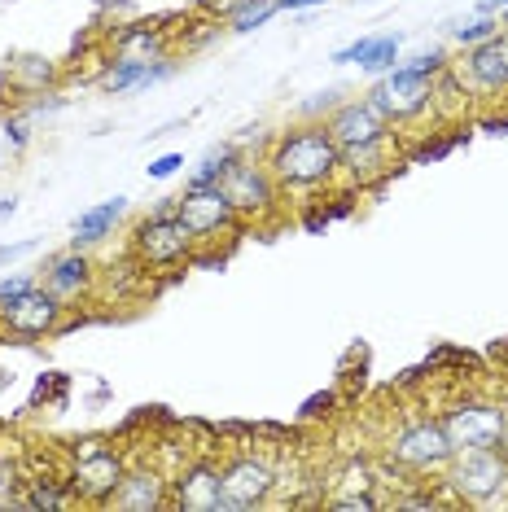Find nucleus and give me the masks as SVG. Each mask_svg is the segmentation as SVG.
Listing matches in <instances>:
<instances>
[{"mask_svg": "<svg viewBox=\"0 0 508 512\" xmlns=\"http://www.w3.org/2000/svg\"><path fill=\"white\" fill-rule=\"evenodd\" d=\"M368 44H373V36H360V40L342 44V49L329 53V62H333V66H360V57L368 53Z\"/></svg>", "mask_w": 508, "mask_h": 512, "instance_id": "f704fd0d", "label": "nucleus"}, {"mask_svg": "<svg viewBox=\"0 0 508 512\" xmlns=\"http://www.w3.org/2000/svg\"><path fill=\"white\" fill-rule=\"evenodd\" d=\"M62 110H66V97L57 88H44V92H31V97H22V114H27L31 123L49 119V114H62Z\"/></svg>", "mask_w": 508, "mask_h": 512, "instance_id": "c756f323", "label": "nucleus"}, {"mask_svg": "<svg viewBox=\"0 0 508 512\" xmlns=\"http://www.w3.org/2000/svg\"><path fill=\"white\" fill-rule=\"evenodd\" d=\"M276 14H281V5H276V0H237L233 14L224 18V31H228V36H250V31L268 27Z\"/></svg>", "mask_w": 508, "mask_h": 512, "instance_id": "4be33fe9", "label": "nucleus"}, {"mask_svg": "<svg viewBox=\"0 0 508 512\" xmlns=\"http://www.w3.org/2000/svg\"><path fill=\"white\" fill-rule=\"evenodd\" d=\"M342 491H377V482H373V469L368 464H346V473H342Z\"/></svg>", "mask_w": 508, "mask_h": 512, "instance_id": "72a5a7b5", "label": "nucleus"}, {"mask_svg": "<svg viewBox=\"0 0 508 512\" xmlns=\"http://www.w3.org/2000/svg\"><path fill=\"white\" fill-rule=\"evenodd\" d=\"M5 145H9V149H18V154L31 145V119H27L22 110H18V114H9V119H5Z\"/></svg>", "mask_w": 508, "mask_h": 512, "instance_id": "473e14b6", "label": "nucleus"}, {"mask_svg": "<svg viewBox=\"0 0 508 512\" xmlns=\"http://www.w3.org/2000/svg\"><path fill=\"white\" fill-rule=\"evenodd\" d=\"M495 31H504V22L491 18V14H478V18H469V22H460V27H452V40L460 44V49H469V44L491 40Z\"/></svg>", "mask_w": 508, "mask_h": 512, "instance_id": "cd10ccee", "label": "nucleus"}, {"mask_svg": "<svg viewBox=\"0 0 508 512\" xmlns=\"http://www.w3.org/2000/svg\"><path fill=\"white\" fill-rule=\"evenodd\" d=\"M219 189L228 193V202H233V211L241 215V224H268V219L281 215V184H276L272 167L263 158L254 154H241L233 167H228V176L219 180Z\"/></svg>", "mask_w": 508, "mask_h": 512, "instance_id": "423d86ee", "label": "nucleus"}, {"mask_svg": "<svg viewBox=\"0 0 508 512\" xmlns=\"http://www.w3.org/2000/svg\"><path fill=\"white\" fill-rule=\"evenodd\" d=\"M57 62L53 57H44V53H18V57H9V66H5V79H9V88L18 92V97H31V92H44V88H53L57 84Z\"/></svg>", "mask_w": 508, "mask_h": 512, "instance_id": "6ab92c4d", "label": "nucleus"}, {"mask_svg": "<svg viewBox=\"0 0 508 512\" xmlns=\"http://www.w3.org/2000/svg\"><path fill=\"white\" fill-rule=\"evenodd\" d=\"M66 399H71V377L66 372H44L36 381V394H31V407H66Z\"/></svg>", "mask_w": 508, "mask_h": 512, "instance_id": "a878e982", "label": "nucleus"}, {"mask_svg": "<svg viewBox=\"0 0 508 512\" xmlns=\"http://www.w3.org/2000/svg\"><path fill=\"white\" fill-rule=\"evenodd\" d=\"M184 167V154H176V149H171V154H158V158H149V180H171L176 176V171Z\"/></svg>", "mask_w": 508, "mask_h": 512, "instance_id": "c9c22d12", "label": "nucleus"}, {"mask_svg": "<svg viewBox=\"0 0 508 512\" xmlns=\"http://www.w3.org/2000/svg\"><path fill=\"white\" fill-rule=\"evenodd\" d=\"M364 101L390 127H408V123L425 119V114L438 106V92H434V79L430 75H417L412 66L399 62L395 71H386L381 79H373V88L364 92Z\"/></svg>", "mask_w": 508, "mask_h": 512, "instance_id": "39448f33", "label": "nucleus"}, {"mask_svg": "<svg viewBox=\"0 0 508 512\" xmlns=\"http://www.w3.org/2000/svg\"><path fill=\"white\" fill-rule=\"evenodd\" d=\"M338 403H342V394L338 390H316V394H307L303 403H298V421L303 425H316V421H329L333 412H338Z\"/></svg>", "mask_w": 508, "mask_h": 512, "instance_id": "bb28decb", "label": "nucleus"}, {"mask_svg": "<svg viewBox=\"0 0 508 512\" xmlns=\"http://www.w3.org/2000/svg\"><path fill=\"white\" fill-rule=\"evenodd\" d=\"M443 482L456 491L460 504H495L508 486V456L500 447L487 451H456L452 464H447Z\"/></svg>", "mask_w": 508, "mask_h": 512, "instance_id": "6e6552de", "label": "nucleus"}, {"mask_svg": "<svg viewBox=\"0 0 508 512\" xmlns=\"http://www.w3.org/2000/svg\"><path fill=\"white\" fill-rule=\"evenodd\" d=\"M66 311H71L66 302H57L49 289L36 285L9 302V307H0V329H5V337H18V342H40V337L62 333Z\"/></svg>", "mask_w": 508, "mask_h": 512, "instance_id": "f8f14e48", "label": "nucleus"}, {"mask_svg": "<svg viewBox=\"0 0 508 512\" xmlns=\"http://www.w3.org/2000/svg\"><path fill=\"white\" fill-rule=\"evenodd\" d=\"M22 464H18V456L9 447H0V508H9V499H14L18 491H22Z\"/></svg>", "mask_w": 508, "mask_h": 512, "instance_id": "c85d7f7f", "label": "nucleus"}, {"mask_svg": "<svg viewBox=\"0 0 508 512\" xmlns=\"http://www.w3.org/2000/svg\"><path fill=\"white\" fill-rule=\"evenodd\" d=\"M66 460H71V491L79 504H92V508H106L110 491L119 486V477L127 473V456L114 447V438L106 434H79L66 442Z\"/></svg>", "mask_w": 508, "mask_h": 512, "instance_id": "f03ea898", "label": "nucleus"}, {"mask_svg": "<svg viewBox=\"0 0 508 512\" xmlns=\"http://www.w3.org/2000/svg\"><path fill=\"white\" fill-rule=\"evenodd\" d=\"M452 75L465 97H478V101L504 97L508 92V27L495 31L491 40L460 49V57L452 62Z\"/></svg>", "mask_w": 508, "mask_h": 512, "instance_id": "1a4fd4ad", "label": "nucleus"}, {"mask_svg": "<svg viewBox=\"0 0 508 512\" xmlns=\"http://www.w3.org/2000/svg\"><path fill=\"white\" fill-rule=\"evenodd\" d=\"M149 62H154V57L114 53V62L97 75V88L106 92V97H123V92H136V88H141V79H145V71H149Z\"/></svg>", "mask_w": 508, "mask_h": 512, "instance_id": "412c9836", "label": "nucleus"}, {"mask_svg": "<svg viewBox=\"0 0 508 512\" xmlns=\"http://www.w3.org/2000/svg\"><path fill=\"white\" fill-rule=\"evenodd\" d=\"M40 285L49 289L57 302H66V307H79V302L92 298V289H97V263H92L88 250H57L44 259L40 267Z\"/></svg>", "mask_w": 508, "mask_h": 512, "instance_id": "2eb2a0df", "label": "nucleus"}, {"mask_svg": "<svg viewBox=\"0 0 508 512\" xmlns=\"http://www.w3.org/2000/svg\"><path fill=\"white\" fill-rule=\"evenodd\" d=\"M36 250H40V237L0 241V267H5V263H18V259H27V254H36Z\"/></svg>", "mask_w": 508, "mask_h": 512, "instance_id": "e433bc0d", "label": "nucleus"}, {"mask_svg": "<svg viewBox=\"0 0 508 512\" xmlns=\"http://www.w3.org/2000/svg\"><path fill=\"white\" fill-rule=\"evenodd\" d=\"M198 250V237L184 224L180 215H163L149 211L132 224V259L145 267V272H176V267H189V254Z\"/></svg>", "mask_w": 508, "mask_h": 512, "instance_id": "20e7f679", "label": "nucleus"}, {"mask_svg": "<svg viewBox=\"0 0 508 512\" xmlns=\"http://www.w3.org/2000/svg\"><path fill=\"white\" fill-rule=\"evenodd\" d=\"M263 162L272 167L281 193H294L303 202L329 193L333 184H342V149L333 145L329 127L316 119H298L285 132H276L268 141Z\"/></svg>", "mask_w": 508, "mask_h": 512, "instance_id": "f257e3e1", "label": "nucleus"}, {"mask_svg": "<svg viewBox=\"0 0 508 512\" xmlns=\"http://www.w3.org/2000/svg\"><path fill=\"white\" fill-rule=\"evenodd\" d=\"M281 14H303V9H316V5H329V0H276Z\"/></svg>", "mask_w": 508, "mask_h": 512, "instance_id": "58836bf2", "label": "nucleus"}, {"mask_svg": "<svg viewBox=\"0 0 508 512\" xmlns=\"http://www.w3.org/2000/svg\"><path fill=\"white\" fill-rule=\"evenodd\" d=\"M500 22H504V27H508V9H504V14H500Z\"/></svg>", "mask_w": 508, "mask_h": 512, "instance_id": "79ce46f5", "label": "nucleus"}, {"mask_svg": "<svg viewBox=\"0 0 508 512\" xmlns=\"http://www.w3.org/2000/svg\"><path fill=\"white\" fill-rule=\"evenodd\" d=\"M106 508H114V512H163V508H171V473L158 469V464H127V473L110 491Z\"/></svg>", "mask_w": 508, "mask_h": 512, "instance_id": "dca6fc26", "label": "nucleus"}, {"mask_svg": "<svg viewBox=\"0 0 508 512\" xmlns=\"http://www.w3.org/2000/svg\"><path fill=\"white\" fill-rule=\"evenodd\" d=\"M482 127H487L491 136H508V110L504 114H491V119H482Z\"/></svg>", "mask_w": 508, "mask_h": 512, "instance_id": "ea45409f", "label": "nucleus"}, {"mask_svg": "<svg viewBox=\"0 0 508 512\" xmlns=\"http://www.w3.org/2000/svg\"><path fill=\"white\" fill-rule=\"evenodd\" d=\"M465 141H469V132H456V136H438V132H430L417 149H408V158H403V162H408V167H421V162H438V158H447L456 145H465Z\"/></svg>", "mask_w": 508, "mask_h": 512, "instance_id": "393cba45", "label": "nucleus"}, {"mask_svg": "<svg viewBox=\"0 0 508 512\" xmlns=\"http://www.w3.org/2000/svg\"><path fill=\"white\" fill-rule=\"evenodd\" d=\"M18 215V197L9 193V197H0V219H14Z\"/></svg>", "mask_w": 508, "mask_h": 512, "instance_id": "a19ab883", "label": "nucleus"}, {"mask_svg": "<svg viewBox=\"0 0 508 512\" xmlns=\"http://www.w3.org/2000/svg\"><path fill=\"white\" fill-rule=\"evenodd\" d=\"M219 477H224V512H250V508L276 504L281 469L263 451L237 447L233 456L219 464Z\"/></svg>", "mask_w": 508, "mask_h": 512, "instance_id": "0eeeda50", "label": "nucleus"}, {"mask_svg": "<svg viewBox=\"0 0 508 512\" xmlns=\"http://www.w3.org/2000/svg\"><path fill=\"white\" fill-rule=\"evenodd\" d=\"M399 49H403V36L399 31H386V36H373V44H368V53L360 57V71L381 79L386 71H395L399 66Z\"/></svg>", "mask_w": 508, "mask_h": 512, "instance_id": "5701e85b", "label": "nucleus"}, {"mask_svg": "<svg viewBox=\"0 0 508 512\" xmlns=\"http://www.w3.org/2000/svg\"><path fill=\"white\" fill-rule=\"evenodd\" d=\"M171 508L176 512H224V477L219 460L189 456L171 469Z\"/></svg>", "mask_w": 508, "mask_h": 512, "instance_id": "4468645a", "label": "nucleus"}, {"mask_svg": "<svg viewBox=\"0 0 508 512\" xmlns=\"http://www.w3.org/2000/svg\"><path fill=\"white\" fill-rule=\"evenodd\" d=\"M386 456L395 469L412 473V477H443L456 456V447L438 416H412V421H403L395 434L386 438Z\"/></svg>", "mask_w": 508, "mask_h": 512, "instance_id": "7ed1b4c3", "label": "nucleus"}, {"mask_svg": "<svg viewBox=\"0 0 508 512\" xmlns=\"http://www.w3.org/2000/svg\"><path fill=\"white\" fill-rule=\"evenodd\" d=\"M241 154H246V149H241L237 141H219L215 149H206L202 167L189 176V184H219V180L228 176V167H233V162H237Z\"/></svg>", "mask_w": 508, "mask_h": 512, "instance_id": "b1692460", "label": "nucleus"}, {"mask_svg": "<svg viewBox=\"0 0 508 512\" xmlns=\"http://www.w3.org/2000/svg\"><path fill=\"white\" fill-rule=\"evenodd\" d=\"M386 499H381L377 491H338L333 499H325L329 512H377Z\"/></svg>", "mask_w": 508, "mask_h": 512, "instance_id": "7c9ffc66", "label": "nucleus"}, {"mask_svg": "<svg viewBox=\"0 0 508 512\" xmlns=\"http://www.w3.org/2000/svg\"><path fill=\"white\" fill-rule=\"evenodd\" d=\"M123 215H127V197H106V202H97V206H88V211H79V219L71 224V246L75 250H92V246H101L106 237H114V228L123 224Z\"/></svg>", "mask_w": 508, "mask_h": 512, "instance_id": "f3484780", "label": "nucleus"}, {"mask_svg": "<svg viewBox=\"0 0 508 512\" xmlns=\"http://www.w3.org/2000/svg\"><path fill=\"white\" fill-rule=\"evenodd\" d=\"M438 421H443L456 451H487V447H500L504 442L508 412L491 399H452L438 412Z\"/></svg>", "mask_w": 508, "mask_h": 512, "instance_id": "9d476101", "label": "nucleus"}, {"mask_svg": "<svg viewBox=\"0 0 508 512\" xmlns=\"http://www.w3.org/2000/svg\"><path fill=\"white\" fill-rule=\"evenodd\" d=\"M193 5H198V14H206V18H228L237 0H193Z\"/></svg>", "mask_w": 508, "mask_h": 512, "instance_id": "4c0bfd02", "label": "nucleus"}, {"mask_svg": "<svg viewBox=\"0 0 508 512\" xmlns=\"http://www.w3.org/2000/svg\"><path fill=\"white\" fill-rule=\"evenodd\" d=\"M180 219L193 228L198 246H211L219 232H241V215L233 211L228 193L219 184H184L180 193Z\"/></svg>", "mask_w": 508, "mask_h": 512, "instance_id": "ddd939ff", "label": "nucleus"}, {"mask_svg": "<svg viewBox=\"0 0 508 512\" xmlns=\"http://www.w3.org/2000/svg\"><path fill=\"white\" fill-rule=\"evenodd\" d=\"M325 127H329L333 145H338L342 154H355V149H377V145H399L395 127L381 119V114L368 106L364 97H346V101H338V106L329 110Z\"/></svg>", "mask_w": 508, "mask_h": 512, "instance_id": "9b49d317", "label": "nucleus"}, {"mask_svg": "<svg viewBox=\"0 0 508 512\" xmlns=\"http://www.w3.org/2000/svg\"><path fill=\"white\" fill-rule=\"evenodd\" d=\"M40 285V272H5L0 276V307H9L14 298H22L27 289Z\"/></svg>", "mask_w": 508, "mask_h": 512, "instance_id": "2f4dec72", "label": "nucleus"}, {"mask_svg": "<svg viewBox=\"0 0 508 512\" xmlns=\"http://www.w3.org/2000/svg\"><path fill=\"white\" fill-rule=\"evenodd\" d=\"M18 495H22V508H31V512H62V508L79 504L75 491H71V482H66V473L62 477H49V473L27 477Z\"/></svg>", "mask_w": 508, "mask_h": 512, "instance_id": "aec40b11", "label": "nucleus"}, {"mask_svg": "<svg viewBox=\"0 0 508 512\" xmlns=\"http://www.w3.org/2000/svg\"><path fill=\"white\" fill-rule=\"evenodd\" d=\"M163 22H167V18H136V22H123L119 31H110L114 53H132V57H167L171 36H167Z\"/></svg>", "mask_w": 508, "mask_h": 512, "instance_id": "a211bd4d", "label": "nucleus"}]
</instances>
